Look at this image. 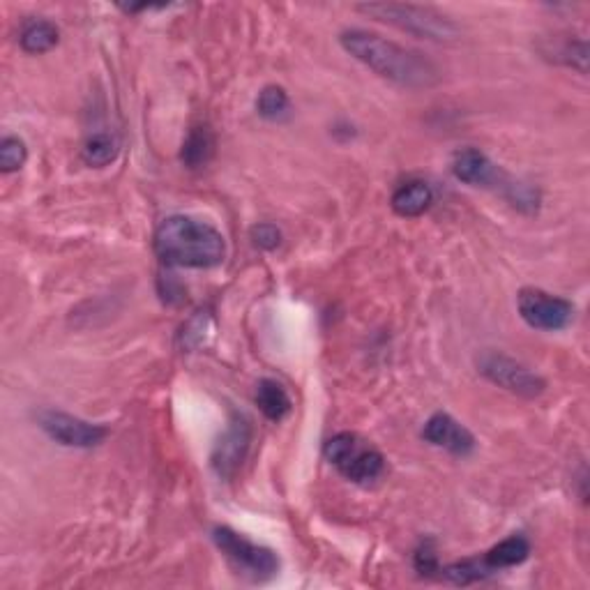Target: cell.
Segmentation results:
<instances>
[{
  "mask_svg": "<svg viewBox=\"0 0 590 590\" xmlns=\"http://www.w3.org/2000/svg\"><path fill=\"white\" fill-rule=\"evenodd\" d=\"M413 565H415V570H418L420 574H427V577L441 572V563H438V554H436V549L431 547V542H425L418 551H415Z\"/></svg>",
  "mask_w": 590,
  "mask_h": 590,
  "instance_id": "obj_21",
  "label": "cell"
},
{
  "mask_svg": "<svg viewBox=\"0 0 590 590\" xmlns=\"http://www.w3.org/2000/svg\"><path fill=\"white\" fill-rule=\"evenodd\" d=\"M120 153V143L111 132H93L83 141L81 160L93 169H104L111 162H116Z\"/></svg>",
  "mask_w": 590,
  "mask_h": 590,
  "instance_id": "obj_16",
  "label": "cell"
},
{
  "mask_svg": "<svg viewBox=\"0 0 590 590\" xmlns=\"http://www.w3.org/2000/svg\"><path fill=\"white\" fill-rule=\"evenodd\" d=\"M358 12L367 14L381 24L395 26L402 33L422 37L429 42H455L459 40V26L443 12L427 5L411 3H367L358 5Z\"/></svg>",
  "mask_w": 590,
  "mask_h": 590,
  "instance_id": "obj_3",
  "label": "cell"
},
{
  "mask_svg": "<svg viewBox=\"0 0 590 590\" xmlns=\"http://www.w3.org/2000/svg\"><path fill=\"white\" fill-rule=\"evenodd\" d=\"M478 372L487 378V381L498 385V388L526 399L540 397L542 392L547 390V383H544L542 376H537L526 365H521V362L510 358V355L498 351H487L480 355Z\"/></svg>",
  "mask_w": 590,
  "mask_h": 590,
  "instance_id": "obj_6",
  "label": "cell"
},
{
  "mask_svg": "<svg viewBox=\"0 0 590 590\" xmlns=\"http://www.w3.org/2000/svg\"><path fill=\"white\" fill-rule=\"evenodd\" d=\"M37 425L51 441L65 445V448H97L109 436L107 427L93 425V422L74 418L63 411H42L37 415Z\"/></svg>",
  "mask_w": 590,
  "mask_h": 590,
  "instance_id": "obj_9",
  "label": "cell"
},
{
  "mask_svg": "<svg viewBox=\"0 0 590 590\" xmlns=\"http://www.w3.org/2000/svg\"><path fill=\"white\" fill-rule=\"evenodd\" d=\"M249 236H252V242L259 249H275L279 242H282V231H279L275 224H268V222L256 224Z\"/></svg>",
  "mask_w": 590,
  "mask_h": 590,
  "instance_id": "obj_22",
  "label": "cell"
},
{
  "mask_svg": "<svg viewBox=\"0 0 590 590\" xmlns=\"http://www.w3.org/2000/svg\"><path fill=\"white\" fill-rule=\"evenodd\" d=\"M215 134L210 127L199 125L192 127L183 143V150H180V162H183L187 169H203L210 160L215 157Z\"/></svg>",
  "mask_w": 590,
  "mask_h": 590,
  "instance_id": "obj_13",
  "label": "cell"
},
{
  "mask_svg": "<svg viewBox=\"0 0 590 590\" xmlns=\"http://www.w3.org/2000/svg\"><path fill=\"white\" fill-rule=\"evenodd\" d=\"M26 54H47L60 42V30L47 19H30L19 35Z\"/></svg>",
  "mask_w": 590,
  "mask_h": 590,
  "instance_id": "obj_15",
  "label": "cell"
},
{
  "mask_svg": "<svg viewBox=\"0 0 590 590\" xmlns=\"http://www.w3.org/2000/svg\"><path fill=\"white\" fill-rule=\"evenodd\" d=\"M441 574L452 584L468 586L475 581H482L491 577V570L482 563V558H466V561H457L448 567H441Z\"/></svg>",
  "mask_w": 590,
  "mask_h": 590,
  "instance_id": "obj_17",
  "label": "cell"
},
{
  "mask_svg": "<svg viewBox=\"0 0 590 590\" xmlns=\"http://www.w3.org/2000/svg\"><path fill=\"white\" fill-rule=\"evenodd\" d=\"M252 438V420L245 413L231 411L229 425H226L224 434L217 438L213 455H210V466H213L217 478L231 480L240 471V466L245 464L249 455V448H252Z\"/></svg>",
  "mask_w": 590,
  "mask_h": 590,
  "instance_id": "obj_7",
  "label": "cell"
},
{
  "mask_svg": "<svg viewBox=\"0 0 590 590\" xmlns=\"http://www.w3.org/2000/svg\"><path fill=\"white\" fill-rule=\"evenodd\" d=\"M256 406L261 408V413L266 415L270 422H282L286 415L291 413L293 402L282 383L272 381V378H263V381L256 385Z\"/></svg>",
  "mask_w": 590,
  "mask_h": 590,
  "instance_id": "obj_14",
  "label": "cell"
},
{
  "mask_svg": "<svg viewBox=\"0 0 590 590\" xmlns=\"http://www.w3.org/2000/svg\"><path fill=\"white\" fill-rule=\"evenodd\" d=\"M339 44L346 54L367 65L378 77L402 88L425 90L441 81V72L425 54L402 47L383 35L351 28L339 35Z\"/></svg>",
  "mask_w": 590,
  "mask_h": 590,
  "instance_id": "obj_1",
  "label": "cell"
},
{
  "mask_svg": "<svg viewBox=\"0 0 590 590\" xmlns=\"http://www.w3.org/2000/svg\"><path fill=\"white\" fill-rule=\"evenodd\" d=\"M556 56L565 60L570 67H577L581 74H586V63H588V47L584 40L572 42L567 40L561 49H556Z\"/></svg>",
  "mask_w": 590,
  "mask_h": 590,
  "instance_id": "obj_20",
  "label": "cell"
},
{
  "mask_svg": "<svg viewBox=\"0 0 590 590\" xmlns=\"http://www.w3.org/2000/svg\"><path fill=\"white\" fill-rule=\"evenodd\" d=\"M323 457L355 484H372L385 473V457L381 452L351 431L328 438L323 445Z\"/></svg>",
  "mask_w": 590,
  "mask_h": 590,
  "instance_id": "obj_4",
  "label": "cell"
},
{
  "mask_svg": "<svg viewBox=\"0 0 590 590\" xmlns=\"http://www.w3.org/2000/svg\"><path fill=\"white\" fill-rule=\"evenodd\" d=\"M213 542L226 556V561L249 581L261 584V581H268L279 572V556L275 551L247 540L245 535L229 526H217L213 531Z\"/></svg>",
  "mask_w": 590,
  "mask_h": 590,
  "instance_id": "obj_5",
  "label": "cell"
},
{
  "mask_svg": "<svg viewBox=\"0 0 590 590\" xmlns=\"http://www.w3.org/2000/svg\"><path fill=\"white\" fill-rule=\"evenodd\" d=\"M517 309L521 319L533 330L558 332L574 321L572 302L542 289H521L517 295Z\"/></svg>",
  "mask_w": 590,
  "mask_h": 590,
  "instance_id": "obj_8",
  "label": "cell"
},
{
  "mask_svg": "<svg viewBox=\"0 0 590 590\" xmlns=\"http://www.w3.org/2000/svg\"><path fill=\"white\" fill-rule=\"evenodd\" d=\"M256 109H259L261 118L275 123V120H282L289 116L291 100L282 86H266L261 90L259 100H256Z\"/></svg>",
  "mask_w": 590,
  "mask_h": 590,
  "instance_id": "obj_18",
  "label": "cell"
},
{
  "mask_svg": "<svg viewBox=\"0 0 590 590\" xmlns=\"http://www.w3.org/2000/svg\"><path fill=\"white\" fill-rule=\"evenodd\" d=\"M434 203V189L425 180H406L392 194L390 206L399 217H420Z\"/></svg>",
  "mask_w": 590,
  "mask_h": 590,
  "instance_id": "obj_11",
  "label": "cell"
},
{
  "mask_svg": "<svg viewBox=\"0 0 590 590\" xmlns=\"http://www.w3.org/2000/svg\"><path fill=\"white\" fill-rule=\"evenodd\" d=\"M531 556V542L526 540L524 535H510L505 537L503 542H498L496 547H491L487 554L482 556V563L489 567L491 574L510 570V567H517L528 561Z\"/></svg>",
  "mask_w": 590,
  "mask_h": 590,
  "instance_id": "obj_12",
  "label": "cell"
},
{
  "mask_svg": "<svg viewBox=\"0 0 590 590\" xmlns=\"http://www.w3.org/2000/svg\"><path fill=\"white\" fill-rule=\"evenodd\" d=\"M26 160H28V148L19 136H5V139L0 141V171L14 173L24 169Z\"/></svg>",
  "mask_w": 590,
  "mask_h": 590,
  "instance_id": "obj_19",
  "label": "cell"
},
{
  "mask_svg": "<svg viewBox=\"0 0 590 590\" xmlns=\"http://www.w3.org/2000/svg\"><path fill=\"white\" fill-rule=\"evenodd\" d=\"M155 254L173 268H217L226 259V240L213 224L173 215L157 226Z\"/></svg>",
  "mask_w": 590,
  "mask_h": 590,
  "instance_id": "obj_2",
  "label": "cell"
},
{
  "mask_svg": "<svg viewBox=\"0 0 590 590\" xmlns=\"http://www.w3.org/2000/svg\"><path fill=\"white\" fill-rule=\"evenodd\" d=\"M422 438H425L427 443L436 445V448L448 450L457 457H468L475 450V445H478L471 431L448 413L431 415L425 422V429H422Z\"/></svg>",
  "mask_w": 590,
  "mask_h": 590,
  "instance_id": "obj_10",
  "label": "cell"
}]
</instances>
